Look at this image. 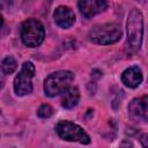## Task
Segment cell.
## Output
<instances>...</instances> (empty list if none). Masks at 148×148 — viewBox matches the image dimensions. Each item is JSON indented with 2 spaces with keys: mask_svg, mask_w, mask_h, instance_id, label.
<instances>
[{
  "mask_svg": "<svg viewBox=\"0 0 148 148\" xmlns=\"http://www.w3.org/2000/svg\"><path fill=\"white\" fill-rule=\"evenodd\" d=\"M123 83L128 88H136L142 82V72L138 66L126 68L121 74Z\"/></svg>",
  "mask_w": 148,
  "mask_h": 148,
  "instance_id": "10",
  "label": "cell"
},
{
  "mask_svg": "<svg viewBox=\"0 0 148 148\" xmlns=\"http://www.w3.org/2000/svg\"><path fill=\"white\" fill-rule=\"evenodd\" d=\"M56 132L58 135L66 141H75L82 145H88L90 142L89 135L76 124L68 120H61L56 126Z\"/></svg>",
  "mask_w": 148,
  "mask_h": 148,
  "instance_id": "5",
  "label": "cell"
},
{
  "mask_svg": "<svg viewBox=\"0 0 148 148\" xmlns=\"http://www.w3.org/2000/svg\"><path fill=\"white\" fill-rule=\"evenodd\" d=\"M1 69L5 74H12L16 69V60L12 56H7L1 61Z\"/></svg>",
  "mask_w": 148,
  "mask_h": 148,
  "instance_id": "12",
  "label": "cell"
},
{
  "mask_svg": "<svg viewBox=\"0 0 148 148\" xmlns=\"http://www.w3.org/2000/svg\"><path fill=\"white\" fill-rule=\"evenodd\" d=\"M35 75V66L30 61L23 62L18 74L14 80V91L17 96H24L32 91V77Z\"/></svg>",
  "mask_w": 148,
  "mask_h": 148,
  "instance_id": "6",
  "label": "cell"
},
{
  "mask_svg": "<svg viewBox=\"0 0 148 148\" xmlns=\"http://www.w3.org/2000/svg\"><path fill=\"white\" fill-rule=\"evenodd\" d=\"M121 28L117 23H103L95 25L88 34L89 39L99 45H109L118 42L121 37Z\"/></svg>",
  "mask_w": 148,
  "mask_h": 148,
  "instance_id": "2",
  "label": "cell"
},
{
  "mask_svg": "<svg viewBox=\"0 0 148 148\" xmlns=\"http://www.w3.org/2000/svg\"><path fill=\"white\" fill-rule=\"evenodd\" d=\"M53 17H54V22L64 29H67L69 27H72L75 22V14L74 12L66 6H59L54 13H53Z\"/></svg>",
  "mask_w": 148,
  "mask_h": 148,
  "instance_id": "9",
  "label": "cell"
},
{
  "mask_svg": "<svg viewBox=\"0 0 148 148\" xmlns=\"http://www.w3.org/2000/svg\"><path fill=\"white\" fill-rule=\"evenodd\" d=\"M37 114H38V117L44 118V119H45V118H50V117L53 114V109H52V106L49 105V104H43V105L38 109Z\"/></svg>",
  "mask_w": 148,
  "mask_h": 148,
  "instance_id": "13",
  "label": "cell"
},
{
  "mask_svg": "<svg viewBox=\"0 0 148 148\" xmlns=\"http://www.w3.org/2000/svg\"><path fill=\"white\" fill-rule=\"evenodd\" d=\"M127 47L131 52L140 50L143 36V18L139 9L133 8L127 17Z\"/></svg>",
  "mask_w": 148,
  "mask_h": 148,
  "instance_id": "1",
  "label": "cell"
},
{
  "mask_svg": "<svg viewBox=\"0 0 148 148\" xmlns=\"http://www.w3.org/2000/svg\"><path fill=\"white\" fill-rule=\"evenodd\" d=\"M74 80V74L69 71H58L50 74L44 82V91L49 97L64 94Z\"/></svg>",
  "mask_w": 148,
  "mask_h": 148,
  "instance_id": "3",
  "label": "cell"
},
{
  "mask_svg": "<svg viewBox=\"0 0 148 148\" xmlns=\"http://www.w3.org/2000/svg\"><path fill=\"white\" fill-rule=\"evenodd\" d=\"M140 142L143 148H148V133H145L140 136Z\"/></svg>",
  "mask_w": 148,
  "mask_h": 148,
  "instance_id": "14",
  "label": "cell"
},
{
  "mask_svg": "<svg viewBox=\"0 0 148 148\" xmlns=\"http://www.w3.org/2000/svg\"><path fill=\"white\" fill-rule=\"evenodd\" d=\"M80 98V94L77 88H68L64 94H62V98H61V105L65 109H72L74 108Z\"/></svg>",
  "mask_w": 148,
  "mask_h": 148,
  "instance_id": "11",
  "label": "cell"
},
{
  "mask_svg": "<svg viewBox=\"0 0 148 148\" xmlns=\"http://www.w3.org/2000/svg\"><path fill=\"white\" fill-rule=\"evenodd\" d=\"M128 114L135 121H148V96L132 99L128 104Z\"/></svg>",
  "mask_w": 148,
  "mask_h": 148,
  "instance_id": "7",
  "label": "cell"
},
{
  "mask_svg": "<svg viewBox=\"0 0 148 148\" xmlns=\"http://www.w3.org/2000/svg\"><path fill=\"white\" fill-rule=\"evenodd\" d=\"M80 13L86 17L90 18L98 13H102L106 9L108 2L104 0H81L77 3Z\"/></svg>",
  "mask_w": 148,
  "mask_h": 148,
  "instance_id": "8",
  "label": "cell"
},
{
  "mask_svg": "<svg viewBox=\"0 0 148 148\" xmlns=\"http://www.w3.org/2000/svg\"><path fill=\"white\" fill-rule=\"evenodd\" d=\"M45 37V30L43 24L35 18H29L22 23L21 27V39L24 45L29 47L39 46Z\"/></svg>",
  "mask_w": 148,
  "mask_h": 148,
  "instance_id": "4",
  "label": "cell"
}]
</instances>
